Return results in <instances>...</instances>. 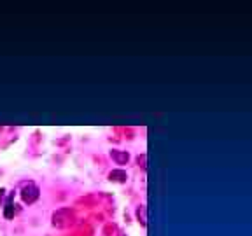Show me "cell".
I'll use <instances>...</instances> for the list:
<instances>
[{
    "label": "cell",
    "mask_w": 252,
    "mask_h": 236,
    "mask_svg": "<svg viewBox=\"0 0 252 236\" xmlns=\"http://www.w3.org/2000/svg\"><path fill=\"white\" fill-rule=\"evenodd\" d=\"M74 222V212L68 208H62L53 213V226L56 228H67Z\"/></svg>",
    "instance_id": "obj_1"
},
{
    "label": "cell",
    "mask_w": 252,
    "mask_h": 236,
    "mask_svg": "<svg viewBox=\"0 0 252 236\" xmlns=\"http://www.w3.org/2000/svg\"><path fill=\"white\" fill-rule=\"evenodd\" d=\"M39 196H40V191L33 182H28V184H25L23 187H21V200H23L25 203H28V205L35 203V201L39 200Z\"/></svg>",
    "instance_id": "obj_2"
},
{
    "label": "cell",
    "mask_w": 252,
    "mask_h": 236,
    "mask_svg": "<svg viewBox=\"0 0 252 236\" xmlns=\"http://www.w3.org/2000/svg\"><path fill=\"white\" fill-rule=\"evenodd\" d=\"M110 157L114 159L116 165H126V163L130 161V154L126 152V150L112 149V150H110Z\"/></svg>",
    "instance_id": "obj_3"
},
{
    "label": "cell",
    "mask_w": 252,
    "mask_h": 236,
    "mask_svg": "<svg viewBox=\"0 0 252 236\" xmlns=\"http://www.w3.org/2000/svg\"><path fill=\"white\" fill-rule=\"evenodd\" d=\"M109 178L112 182H119V184H125L126 182V172H123V170H112L110 172V175H109Z\"/></svg>",
    "instance_id": "obj_4"
},
{
    "label": "cell",
    "mask_w": 252,
    "mask_h": 236,
    "mask_svg": "<svg viewBox=\"0 0 252 236\" xmlns=\"http://www.w3.org/2000/svg\"><path fill=\"white\" fill-rule=\"evenodd\" d=\"M137 219L144 228H147V206L146 205H140L137 208Z\"/></svg>",
    "instance_id": "obj_5"
},
{
    "label": "cell",
    "mask_w": 252,
    "mask_h": 236,
    "mask_svg": "<svg viewBox=\"0 0 252 236\" xmlns=\"http://www.w3.org/2000/svg\"><path fill=\"white\" fill-rule=\"evenodd\" d=\"M12 208H14V205H12V200L9 198V200H7V205H5V212H4L7 219H12V217H14V210H12Z\"/></svg>",
    "instance_id": "obj_6"
},
{
    "label": "cell",
    "mask_w": 252,
    "mask_h": 236,
    "mask_svg": "<svg viewBox=\"0 0 252 236\" xmlns=\"http://www.w3.org/2000/svg\"><path fill=\"white\" fill-rule=\"evenodd\" d=\"M146 161H147V156H146V154H142V156L137 157V163H138V166H142V170H147Z\"/></svg>",
    "instance_id": "obj_7"
},
{
    "label": "cell",
    "mask_w": 252,
    "mask_h": 236,
    "mask_svg": "<svg viewBox=\"0 0 252 236\" xmlns=\"http://www.w3.org/2000/svg\"><path fill=\"white\" fill-rule=\"evenodd\" d=\"M4 194H5V191H4V189H0V200L4 198Z\"/></svg>",
    "instance_id": "obj_8"
},
{
    "label": "cell",
    "mask_w": 252,
    "mask_h": 236,
    "mask_svg": "<svg viewBox=\"0 0 252 236\" xmlns=\"http://www.w3.org/2000/svg\"><path fill=\"white\" fill-rule=\"evenodd\" d=\"M119 236H126V235H119Z\"/></svg>",
    "instance_id": "obj_9"
}]
</instances>
